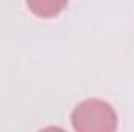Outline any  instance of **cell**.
<instances>
[{
  "mask_svg": "<svg viewBox=\"0 0 134 132\" xmlns=\"http://www.w3.org/2000/svg\"><path fill=\"white\" fill-rule=\"evenodd\" d=\"M72 124L78 132H112L117 128V113L103 99H86L73 109Z\"/></svg>",
  "mask_w": 134,
  "mask_h": 132,
  "instance_id": "cell-1",
  "label": "cell"
},
{
  "mask_svg": "<svg viewBox=\"0 0 134 132\" xmlns=\"http://www.w3.org/2000/svg\"><path fill=\"white\" fill-rule=\"evenodd\" d=\"M69 0H27L30 11L37 17H55L66 8Z\"/></svg>",
  "mask_w": 134,
  "mask_h": 132,
  "instance_id": "cell-2",
  "label": "cell"
}]
</instances>
